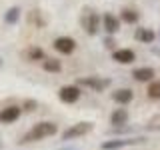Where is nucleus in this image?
<instances>
[{"mask_svg": "<svg viewBox=\"0 0 160 150\" xmlns=\"http://www.w3.org/2000/svg\"><path fill=\"white\" fill-rule=\"evenodd\" d=\"M58 132V126L54 122H38L36 126H34L30 132H26V136H24L20 142H34V140H42L46 136H52V134Z\"/></svg>", "mask_w": 160, "mask_h": 150, "instance_id": "obj_1", "label": "nucleus"}, {"mask_svg": "<svg viewBox=\"0 0 160 150\" xmlns=\"http://www.w3.org/2000/svg\"><path fill=\"white\" fill-rule=\"evenodd\" d=\"M112 98H114V102H118V104H128L130 100L134 98V92L128 90V88H120L112 94Z\"/></svg>", "mask_w": 160, "mask_h": 150, "instance_id": "obj_13", "label": "nucleus"}, {"mask_svg": "<svg viewBox=\"0 0 160 150\" xmlns=\"http://www.w3.org/2000/svg\"><path fill=\"white\" fill-rule=\"evenodd\" d=\"M132 76L136 78L138 82H148V80L154 78V68H150V66L136 68V70H132Z\"/></svg>", "mask_w": 160, "mask_h": 150, "instance_id": "obj_10", "label": "nucleus"}, {"mask_svg": "<svg viewBox=\"0 0 160 150\" xmlns=\"http://www.w3.org/2000/svg\"><path fill=\"white\" fill-rule=\"evenodd\" d=\"M102 26H104V30L112 36V34H116L118 30H120V20L114 16V14H110V12H106L102 16Z\"/></svg>", "mask_w": 160, "mask_h": 150, "instance_id": "obj_9", "label": "nucleus"}, {"mask_svg": "<svg viewBox=\"0 0 160 150\" xmlns=\"http://www.w3.org/2000/svg\"><path fill=\"white\" fill-rule=\"evenodd\" d=\"M20 106H6L0 110V122L2 124H12L20 118Z\"/></svg>", "mask_w": 160, "mask_h": 150, "instance_id": "obj_7", "label": "nucleus"}, {"mask_svg": "<svg viewBox=\"0 0 160 150\" xmlns=\"http://www.w3.org/2000/svg\"><path fill=\"white\" fill-rule=\"evenodd\" d=\"M104 44H106V48H114V40L112 38H106V40H104Z\"/></svg>", "mask_w": 160, "mask_h": 150, "instance_id": "obj_22", "label": "nucleus"}, {"mask_svg": "<svg viewBox=\"0 0 160 150\" xmlns=\"http://www.w3.org/2000/svg\"><path fill=\"white\" fill-rule=\"evenodd\" d=\"M30 22H32V24H36V26H44V20L40 18L38 10H32V14H30Z\"/></svg>", "mask_w": 160, "mask_h": 150, "instance_id": "obj_20", "label": "nucleus"}, {"mask_svg": "<svg viewBox=\"0 0 160 150\" xmlns=\"http://www.w3.org/2000/svg\"><path fill=\"white\" fill-rule=\"evenodd\" d=\"M112 58L116 60L118 64H132L134 60H136V54H134V50H130V48H116L112 52Z\"/></svg>", "mask_w": 160, "mask_h": 150, "instance_id": "obj_6", "label": "nucleus"}, {"mask_svg": "<svg viewBox=\"0 0 160 150\" xmlns=\"http://www.w3.org/2000/svg\"><path fill=\"white\" fill-rule=\"evenodd\" d=\"M142 138H116V140H108V142H104L102 150H118V148H124V146H128V144H136L140 142Z\"/></svg>", "mask_w": 160, "mask_h": 150, "instance_id": "obj_8", "label": "nucleus"}, {"mask_svg": "<svg viewBox=\"0 0 160 150\" xmlns=\"http://www.w3.org/2000/svg\"><path fill=\"white\" fill-rule=\"evenodd\" d=\"M26 58L30 60V62H36V60H42L44 62V50L42 48H38V46H32V48H28V52H26Z\"/></svg>", "mask_w": 160, "mask_h": 150, "instance_id": "obj_17", "label": "nucleus"}, {"mask_svg": "<svg viewBox=\"0 0 160 150\" xmlns=\"http://www.w3.org/2000/svg\"><path fill=\"white\" fill-rule=\"evenodd\" d=\"M134 38H136L138 42L150 44V42H154L156 34H154V30H152V28H138V30H136V34H134Z\"/></svg>", "mask_w": 160, "mask_h": 150, "instance_id": "obj_11", "label": "nucleus"}, {"mask_svg": "<svg viewBox=\"0 0 160 150\" xmlns=\"http://www.w3.org/2000/svg\"><path fill=\"white\" fill-rule=\"evenodd\" d=\"M110 122H112L114 126H124V124L128 122V112L124 108H116L110 114Z\"/></svg>", "mask_w": 160, "mask_h": 150, "instance_id": "obj_12", "label": "nucleus"}, {"mask_svg": "<svg viewBox=\"0 0 160 150\" xmlns=\"http://www.w3.org/2000/svg\"><path fill=\"white\" fill-rule=\"evenodd\" d=\"M90 130H92V122H76V124H72L70 128H66L62 132V140H74L78 136L88 134Z\"/></svg>", "mask_w": 160, "mask_h": 150, "instance_id": "obj_2", "label": "nucleus"}, {"mask_svg": "<svg viewBox=\"0 0 160 150\" xmlns=\"http://www.w3.org/2000/svg\"><path fill=\"white\" fill-rule=\"evenodd\" d=\"M148 128H150V130H158V128H160V114H158V116H154V118H150Z\"/></svg>", "mask_w": 160, "mask_h": 150, "instance_id": "obj_21", "label": "nucleus"}, {"mask_svg": "<svg viewBox=\"0 0 160 150\" xmlns=\"http://www.w3.org/2000/svg\"><path fill=\"white\" fill-rule=\"evenodd\" d=\"M120 20L126 22V24H136L138 22V12L132 10V8H124L122 12H120Z\"/></svg>", "mask_w": 160, "mask_h": 150, "instance_id": "obj_15", "label": "nucleus"}, {"mask_svg": "<svg viewBox=\"0 0 160 150\" xmlns=\"http://www.w3.org/2000/svg\"><path fill=\"white\" fill-rule=\"evenodd\" d=\"M54 48H56L60 54H72L74 48H76V40L70 38V36H58L54 40Z\"/></svg>", "mask_w": 160, "mask_h": 150, "instance_id": "obj_4", "label": "nucleus"}, {"mask_svg": "<svg viewBox=\"0 0 160 150\" xmlns=\"http://www.w3.org/2000/svg\"><path fill=\"white\" fill-rule=\"evenodd\" d=\"M98 22H100V16L96 12H88L82 16V26L86 28V32L90 36H94V34H98Z\"/></svg>", "mask_w": 160, "mask_h": 150, "instance_id": "obj_5", "label": "nucleus"}, {"mask_svg": "<svg viewBox=\"0 0 160 150\" xmlns=\"http://www.w3.org/2000/svg\"><path fill=\"white\" fill-rule=\"evenodd\" d=\"M80 84L82 86H90V88H94V90H104L108 86V80H100V78H82L80 80Z\"/></svg>", "mask_w": 160, "mask_h": 150, "instance_id": "obj_14", "label": "nucleus"}, {"mask_svg": "<svg viewBox=\"0 0 160 150\" xmlns=\"http://www.w3.org/2000/svg\"><path fill=\"white\" fill-rule=\"evenodd\" d=\"M42 66H44L46 72H60V70H62V64H60L56 58H44Z\"/></svg>", "mask_w": 160, "mask_h": 150, "instance_id": "obj_18", "label": "nucleus"}, {"mask_svg": "<svg viewBox=\"0 0 160 150\" xmlns=\"http://www.w3.org/2000/svg\"><path fill=\"white\" fill-rule=\"evenodd\" d=\"M36 108V102H32V100H28L26 102V110H34Z\"/></svg>", "mask_w": 160, "mask_h": 150, "instance_id": "obj_23", "label": "nucleus"}, {"mask_svg": "<svg viewBox=\"0 0 160 150\" xmlns=\"http://www.w3.org/2000/svg\"><path fill=\"white\" fill-rule=\"evenodd\" d=\"M80 88L76 86V84H66V86H62L58 90V98L62 100L64 104H74L76 100L80 98Z\"/></svg>", "mask_w": 160, "mask_h": 150, "instance_id": "obj_3", "label": "nucleus"}, {"mask_svg": "<svg viewBox=\"0 0 160 150\" xmlns=\"http://www.w3.org/2000/svg\"><path fill=\"white\" fill-rule=\"evenodd\" d=\"M146 94H148V98H152V100H158L160 98V80H152V82L148 84Z\"/></svg>", "mask_w": 160, "mask_h": 150, "instance_id": "obj_19", "label": "nucleus"}, {"mask_svg": "<svg viewBox=\"0 0 160 150\" xmlns=\"http://www.w3.org/2000/svg\"><path fill=\"white\" fill-rule=\"evenodd\" d=\"M20 6H12V8H8V12H4V22L6 24H16L18 22V18H20Z\"/></svg>", "mask_w": 160, "mask_h": 150, "instance_id": "obj_16", "label": "nucleus"}]
</instances>
